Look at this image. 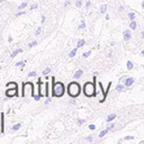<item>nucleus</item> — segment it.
<instances>
[{
  "instance_id": "obj_51",
  "label": "nucleus",
  "mask_w": 144,
  "mask_h": 144,
  "mask_svg": "<svg viewBox=\"0 0 144 144\" xmlns=\"http://www.w3.org/2000/svg\"><path fill=\"white\" fill-rule=\"evenodd\" d=\"M0 135H1V133H0Z\"/></svg>"
},
{
  "instance_id": "obj_35",
  "label": "nucleus",
  "mask_w": 144,
  "mask_h": 144,
  "mask_svg": "<svg viewBox=\"0 0 144 144\" xmlns=\"http://www.w3.org/2000/svg\"><path fill=\"white\" fill-rule=\"evenodd\" d=\"M114 124H109V125H108L107 126V128H106V129H107V131H108V132H109V131H111V129H113V128H114Z\"/></svg>"
},
{
  "instance_id": "obj_45",
  "label": "nucleus",
  "mask_w": 144,
  "mask_h": 144,
  "mask_svg": "<svg viewBox=\"0 0 144 144\" xmlns=\"http://www.w3.org/2000/svg\"><path fill=\"white\" fill-rule=\"evenodd\" d=\"M105 19H106V20H108V19H109V16H108V15H106V17H105Z\"/></svg>"
},
{
  "instance_id": "obj_16",
  "label": "nucleus",
  "mask_w": 144,
  "mask_h": 144,
  "mask_svg": "<svg viewBox=\"0 0 144 144\" xmlns=\"http://www.w3.org/2000/svg\"><path fill=\"white\" fill-rule=\"evenodd\" d=\"M116 117H117V116H116V114H110V115H108V117H107V119H106V121H107V123H110L111 121H114Z\"/></svg>"
},
{
  "instance_id": "obj_39",
  "label": "nucleus",
  "mask_w": 144,
  "mask_h": 144,
  "mask_svg": "<svg viewBox=\"0 0 144 144\" xmlns=\"http://www.w3.org/2000/svg\"><path fill=\"white\" fill-rule=\"evenodd\" d=\"M78 125H82L83 123H85V119H78Z\"/></svg>"
},
{
  "instance_id": "obj_4",
  "label": "nucleus",
  "mask_w": 144,
  "mask_h": 144,
  "mask_svg": "<svg viewBox=\"0 0 144 144\" xmlns=\"http://www.w3.org/2000/svg\"><path fill=\"white\" fill-rule=\"evenodd\" d=\"M67 90H68L69 96H70L71 98H75V97H78L80 95V92H81V87H80V85H79L77 81H72L69 83Z\"/></svg>"
},
{
  "instance_id": "obj_11",
  "label": "nucleus",
  "mask_w": 144,
  "mask_h": 144,
  "mask_svg": "<svg viewBox=\"0 0 144 144\" xmlns=\"http://www.w3.org/2000/svg\"><path fill=\"white\" fill-rule=\"evenodd\" d=\"M123 35H124V41H129V40H131V37H132L131 32H129L128 29H126L125 32L123 33Z\"/></svg>"
},
{
  "instance_id": "obj_43",
  "label": "nucleus",
  "mask_w": 144,
  "mask_h": 144,
  "mask_svg": "<svg viewBox=\"0 0 144 144\" xmlns=\"http://www.w3.org/2000/svg\"><path fill=\"white\" fill-rule=\"evenodd\" d=\"M45 23V16H42V24Z\"/></svg>"
},
{
  "instance_id": "obj_19",
  "label": "nucleus",
  "mask_w": 144,
  "mask_h": 144,
  "mask_svg": "<svg viewBox=\"0 0 144 144\" xmlns=\"http://www.w3.org/2000/svg\"><path fill=\"white\" fill-rule=\"evenodd\" d=\"M126 65H127V70H132L133 69V67H134V64H133V62L132 61H127V63H126Z\"/></svg>"
},
{
  "instance_id": "obj_27",
  "label": "nucleus",
  "mask_w": 144,
  "mask_h": 144,
  "mask_svg": "<svg viewBox=\"0 0 144 144\" xmlns=\"http://www.w3.org/2000/svg\"><path fill=\"white\" fill-rule=\"evenodd\" d=\"M124 87H125L124 85H117V87H116V90H117V91H123Z\"/></svg>"
},
{
  "instance_id": "obj_3",
  "label": "nucleus",
  "mask_w": 144,
  "mask_h": 144,
  "mask_svg": "<svg viewBox=\"0 0 144 144\" xmlns=\"http://www.w3.org/2000/svg\"><path fill=\"white\" fill-rule=\"evenodd\" d=\"M96 83H97V78L93 77V82H86L83 85V93L87 97H95L97 95L96 92Z\"/></svg>"
},
{
  "instance_id": "obj_41",
  "label": "nucleus",
  "mask_w": 144,
  "mask_h": 144,
  "mask_svg": "<svg viewBox=\"0 0 144 144\" xmlns=\"http://www.w3.org/2000/svg\"><path fill=\"white\" fill-rule=\"evenodd\" d=\"M87 141H90V142H92V140H93V137L92 136H88L87 138H86Z\"/></svg>"
},
{
  "instance_id": "obj_24",
  "label": "nucleus",
  "mask_w": 144,
  "mask_h": 144,
  "mask_svg": "<svg viewBox=\"0 0 144 144\" xmlns=\"http://www.w3.org/2000/svg\"><path fill=\"white\" fill-rule=\"evenodd\" d=\"M79 28L80 29H83V28H86V22L82 19L81 22H80V25H79Z\"/></svg>"
},
{
  "instance_id": "obj_25",
  "label": "nucleus",
  "mask_w": 144,
  "mask_h": 144,
  "mask_svg": "<svg viewBox=\"0 0 144 144\" xmlns=\"http://www.w3.org/2000/svg\"><path fill=\"white\" fill-rule=\"evenodd\" d=\"M36 45H37V42L36 41L30 42L29 44H28V48H32V47H34V46H36Z\"/></svg>"
},
{
  "instance_id": "obj_36",
  "label": "nucleus",
  "mask_w": 144,
  "mask_h": 144,
  "mask_svg": "<svg viewBox=\"0 0 144 144\" xmlns=\"http://www.w3.org/2000/svg\"><path fill=\"white\" fill-rule=\"evenodd\" d=\"M124 141H129V140H134V136H125L123 138Z\"/></svg>"
},
{
  "instance_id": "obj_12",
  "label": "nucleus",
  "mask_w": 144,
  "mask_h": 144,
  "mask_svg": "<svg viewBox=\"0 0 144 144\" xmlns=\"http://www.w3.org/2000/svg\"><path fill=\"white\" fill-rule=\"evenodd\" d=\"M6 87H7V88H18V83H17V82H14V81L7 82V83H6Z\"/></svg>"
},
{
  "instance_id": "obj_5",
  "label": "nucleus",
  "mask_w": 144,
  "mask_h": 144,
  "mask_svg": "<svg viewBox=\"0 0 144 144\" xmlns=\"http://www.w3.org/2000/svg\"><path fill=\"white\" fill-rule=\"evenodd\" d=\"M7 98H12V97H18V88H7L6 92H5Z\"/></svg>"
},
{
  "instance_id": "obj_23",
  "label": "nucleus",
  "mask_w": 144,
  "mask_h": 144,
  "mask_svg": "<svg viewBox=\"0 0 144 144\" xmlns=\"http://www.w3.org/2000/svg\"><path fill=\"white\" fill-rule=\"evenodd\" d=\"M107 133H108V131H107V129H105V131H103V132H100L98 136H99V138H103V137L105 136V135H106Z\"/></svg>"
},
{
  "instance_id": "obj_38",
  "label": "nucleus",
  "mask_w": 144,
  "mask_h": 144,
  "mask_svg": "<svg viewBox=\"0 0 144 144\" xmlns=\"http://www.w3.org/2000/svg\"><path fill=\"white\" fill-rule=\"evenodd\" d=\"M89 129H91V131H95V129H96V125H93V124H90V125H89Z\"/></svg>"
},
{
  "instance_id": "obj_6",
  "label": "nucleus",
  "mask_w": 144,
  "mask_h": 144,
  "mask_svg": "<svg viewBox=\"0 0 144 144\" xmlns=\"http://www.w3.org/2000/svg\"><path fill=\"white\" fill-rule=\"evenodd\" d=\"M37 86H38V95L41 97H45V95H46V87H45V83L42 82L41 79H38Z\"/></svg>"
},
{
  "instance_id": "obj_30",
  "label": "nucleus",
  "mask_w": 144,
  "mask_h": 144,
  "mask_svg": "<svg viewBox=\"0 0 144 144\" xmlns=\"http://www.w3.org/2000/svg\"><path fill=\"white\" fill-rule=\"evenodd\" d=\"M90 54H91V51H87V52H85V53L82 54V56L86 59V58H89V56H90Z\"/></svg>"
},
{
  "instance_id": "obj_48",
  "label": "nucleus",
  "mask_w": 144,
  "mask_h": 144,
  "mask_svg": "<svg viewBox=\"0 0 144 144\" xmlns=\"http://www.w3.org/2000/svg\"><path fill=\"white\" fill-rule=\"evenodd\" d=\"M142 8H143V9H144V1H143V2H142Z\"/></svg>"
},
{
  "instance_id": "obj_1",
  "label": "nucleus",
  "mask_w": 144,
  "mask_h": 144,
  "mask_svg": "<svg viewBox=\"0 0 144 144\" xmlns=\"http://www.w3.org/2000/svg\"><path fill=\"white\" fill-rule=\"evenodd\" d=\"M52 97L61 98L65 93V86L63 82L55 81V77H52Z\"/></svg>"
},
{
  "instance_id": "obj_28",
  "label": "nucleus",
  "mask_w": 144,
  "mask_h": 144,
  "mask_svg": "<svg viewBox=\"0 0 144 144\" xmlns=\"http://www.w3.org/2000/svg\"><path fill=\"white\" fill-rule=\"evenodd\" d=\"M81 6H82V0H77V1H75V7L80 8Z\"/></svg>"
},
{
  "instance_id": "obj_22",
  "label": "nucleus",
  "mask_w": 144,
  "mask_h": 144,
  "mask_svg": "<svg viewBox=\"0 0 144 144\" xmlns=\"http://www.w3.org/2000/svg\"><path fill=\"white\" fill-rule=\"evenodd\" d=\"M27 7V1H24L20 6H18V10H22V9H25Z\"/></svg>"
},
{
  "instance_id": "obj_26",
  "label": "nucleus",
  "mask_w": 144,
  "mask_h": 144,
  "mask_svg": "<svg viewBox=\"0 0 144 144\" xmlns=\"http://www.w3.org/2000/svg\"><path fill=\"white\" fill-rule=\"evenodd\" d=\"M50 72H51V68H46V69L43 70V74H44V75H47Z\"/></svg>"
},
{
  "instance_id": "obj_47",
  "label": "nucleus",
  "mask_w": 144,
  "mask_h": 144,
  "mask_svg": "<svg viewBox=\"0 0 144 144\" xmlns=\"http://www.w3.org/2000/svg\"><path fill=\"white\" fill-rule=\"evenodd\" d=\"M6 0H0V4H2V2H5Z\"/></svg>"
},
{
  "instance_id": "obj_21",
  "label": "nucleus",
  "mask_w": 144,
  "mask_h": 144,
  "mask_svg": "<svg viewBox=\"0 0 144 144\" xmlns=\"http://www.w3.org/2000/svg\"><path fill=\"white\" fill-rule=\"evenodd\" d=\"M25 63H26V61H18V62L16 63L15 65H16V67H17V68H18V67H22V68H24V67H25Z\"/></svg>"
},
{
  "instance_id": "obj_32",
  "label": "nucleus",
  "mask_w": 144,
  "mask_h": 144,
  "mask_svg": "<svg viewBox=\"0 0 144 144\" xmlns=\"http://www.w3.org/2000/svg\"><path fill=\"white\" fill-rule=\"evenodd\" d=\"M110 86H111V82H109V83H108V87H107V89L105 90V95H106V97H107L108 92H109V89H110Z\"/></svg>"
},
{
  "instance_id": "obj_2",
  "label": "nucleus",
  "mask_w": 144,
  "mask_h": 144,
  "mask_svg": "<svg viewBox=\"0 0 144 144\" xmlns=\"http://www.w3.org/2000/svg\"><path fill=\"white\" fill-rule=\"evenodd\" d=\"M28 91L30 96L33 97L35 100H40L42 98L40 95H35V91H34V83L30 81H27V82H24L23 83V88H22V97L25 98L26 97V92Z\"/></svg>"
},
{
  "instance_id": "obj_8",
  "label": "nucleus",
  "mask_w": 144,
  "mask_h": 144,
  "mask_svg": "<svg viewBox=\"0 0 144 144\" xmlns=\"http://www.w3.org/2000/svg\"><path fill=\"white\" fill-rule=\"evenodd\" d=\"M99 95H100V103H104L105 99H106V95H105V91L103 90V85L101 82H99Z\"/></svg>"
},
{
  "instance_id": "obj_44",
  "label": "nucleus",
  "mask_w": 144,
  "mask_h": 144,
  "mask_svg": "<svg viewBox=\"0 0 144 144\" xmlns=\"http://www.w3.org/2000/svg\"><path fill=\"white\" fill-rule=\"evenodd\" d=\"M50 101H51V99H50V98H47V99L45 100V104H50Z\"/></svg>"
},
{
  "instance_id": "obj_18",
  "label": "nucleus",
  "mask_w": 144,
  "mask_h": 144,
  "mask_svg": "<svg viewBox=\"0 0 144 144\" xmlns=\"http://www.w3.org/2000/svg\"><path fill=\"white\" fill-rule=\"evenodd\" d=\"M99 9H100V12H101V14H105V12L107 11V5H101Z\"/></svg>"
},
{
  "instance_id": "obj_9",
  "label": "nucleus",
  "mask_w": 144,
  "mask_h": 144,
  "mask_svg": "<svg viewBox=\"0 0 144 144\" xmlns=\"http://www.w3.org/2000/svg\"><path fill=\"white\" fill-rule=\"evenodd\" d=\"M134 81H135V80H134V78L129 77V78H127V79H126L125 81H124V86H125L126 88H127V87H131V86L134 83Z\"/></svg>"
},
{
  "instance_id": "obj_46",
  "label": "nucleus",
  "mask_w": 144,
  "mask_h": 144,
  "mask_svg": "<svg viewBox=\"0 0 144 144\" xmlns=\"http://www.w3.org/2000/svg\"><path fill=\"white\" fill-rule=\"evenodd\" d=\"M141 35H142V38H144V30L142 32V34H141Z\"/></svg>"
},
{
  "instance_id": "obj_29",
  "label": "nucleus",
  "mask_w": 144,
  "mask_h": 144,
  "mask_svg": "<svg viewBox=\"0 0 144 144\" xmlns=\"http://www.w3.org/2000/svg\"><path fill=\"white\" fill-rule=\"evenodd\" d=\"M128 18L131 19V20H135V14H134V12H129V14H128Z\"/></svg>"
},
{
  "instance_id": "obj_10",
  "label": "nucleus",
  "mask_w": 144,
  "mask_h": 144,
  "mask_svg": "<svg viewBox=\"0 0 144 144\" xmlns=\"http://www.w3.org/2000/svg\"><path fill=\"white\" fill-rule=\"evenodd\" d=\"M82 75H83V71H82L81 69H79V70L75 71V73H74L73 78L75 79V80H78V79H80V78H81Z\"/></svg>"
},
{
  "instance_id": "obj_50",
  "label": "nucleus",
  "mask_w": 144,
  "mask_h": 144,
  "mask_svg": "<svg viewBox=\"0 0 144 144\" xmlns=\"http://www.w3.org/2000/svg\"><path fill=\"white\" fill-rule=\"evenodd\" d=\"M141 144H144V141H141Z\"/></svg>"
},
{
  "instance_id": "obj_7",
  "label": "nucleus",
  "mask_w": 144,
  "mask_h": 144,
  "mask_svg": "<svg viewBox=\"0 0 144 144\" xmlns=\"http://www.w3.org/2000/svg\"><path fill=\"white\" fill-rule=\"evenodd\" d=\"M0 133H5V114L0 113Z\"/></svg>"
},
{
  "instance_id": "obj_31",
  "label": "nucleus",
  "mask_w": 144,
  "mask_h": 144,
  "mask_svg": "<svg viewBox=\"0 0 144 144\" xmlns=\"http://www.w3.org/2000/svg\"><path fill=\"white\" fill-rule=\"evenodd\" d=\"M41 32H42V27H37L36 32H35V36H38L41 34Z\"/></svg>"
},
{
  "instance_id": "obj_40",
  "label": "nucleus",
  "mask_w": 144,
  "mask_h": 144,
  "mask_svg": "<svg viewBox=\"0 0 144 144\" xmlns=\"http://www.w3.org/2000/svg\"><path fill=\"white\" fill-rule=\"evenodd\" d=\"M90 6H91V2H90V1H87V4H86V8H89Z\"/></svg>"
},
{
  "instance_id": "obj_33",
  "label": "nucleus",
  "mask_w": 144,
  "mask_h": 144,
  "mask_svg": "<svg viewBox=\"0 0 144 144\" xmlns=\"http://www.w3.org/2000/svg\"><path fill=\"white\" fill-rule=\"evenodd\" d=\"M36 75H37V73L35 72V71H32V72H29V73H28V77H29V78L36 77Z\"/></svg>"
},
{
  "instance_id": "obj_17",
  "label": "nucleus",
  "mask_w": 144,
  "mask_h": 144,
  "mask_svg": "<svg viewBox=\"0 0 144 144\" xmlns=\"http://www.w3.org/2000/svg\"><path fill=\"white\" fill-rule=\"evenodd\" d=\"M85 44H86V41H85V40H79V41H78V43H77V47L80 48V47H82V46H83Z\"/></svg>"
},
{
  "instance_id": "obj_34",
  "label": "nucleus",
  "mask_w": 144,
  "mask_h": 144,
  "mask_svg": "<svg viewBox=\"0 0 144 144\" xmlns=\"http://www.w3.org/2000/svg\"><path fill=\"white\" fill-rule=\"evenodd\" d=\"M37 7H38V5H37V4H33L32 6H30L29 10H34V9H37Z\"/></svg>"
},
{
  "instance_id": "obj_14",
  "label": "nucleus",
  "mask_w": 144,
  "mask_h": 144,
  "mask_svg": "<svg viewBox=\"0 0 144 144\" xmlns=\"http://www.w3.org/2000/svg\"><path fill=\"white\" fill-rule=\"evenodd\" d=\"M20 127H22V124H20V123H17V124H15V125L11 127V131H12V132H16V131L20 129Z\"/></svg>"
},
{
  "instance_id": "obj_37",
  "label": "nucleus",
  "mask_w": 144,
  "mask_h": 144,
  "mask_svg": "<svg viewBox=\"0 0 144 144\" xmlns=\"http://www.w3.org/2000/svg\"><path fill=\"white\" fill-rule=\"evenodd\" d=\"M26 12L25 11H19V12H17L16 14V17H19V16H23V15H25Z\"/></svg>"
},
{
  "instance_id": "obj_15",
  "label": "nucleus",
  "mask_w": 144,
  "mask_h": 144,
  "mask_svg": "<svg viewBox=\"0 0 144 144\" xmlns=\"http://www.w3.org/2000/svg\"><path fill=\"white\" fill-rule=\"evenodd\" d=\"M136 27H137L136 22H135V20H131V24H129V28H131V29H133V30H135V29H136Z\"/></svg>"
},
{
  "instance_id": "obj_49",
  "label": "nucleus",
  "mask_w": 144,
  "mask_h": 144,
  "mask_svg": "<svg viewBox=\"0 0 144 144\" xmlns=\"http://www.w3.org/2000/svg\"><path fill=\"white\" fill-rule=\"evenodd\" d=\"M141 54H142V55L144 56V50H143V51H142V53H141Z\"/></svg>"
},
{
  "instance_id": "obj_13",
  "label": "nucleus",
  "mask_w": 144,
  "mask_h": 144,
  "mask_svg": "<svg viewBox=\"0 0 144 144\" xmlns=\"http://www.w3.org/2000/svg\"><path fill=\"white\" fill-rule=\"evenodd\" d=\"M19 53H23V50H22V48H17V50H15V51H14V52H12V53L10 54V58H11V59H14L16 55H18Z\"/></svg>"
},
{
  "instance_id": "obj_20",
  "label": "nucleus",
  "mask_w": 144,
  "mask_h": 144,
  "mask_svg": "<svg viewBox=\"0 0 144 144\" xmlns=\"http://www.w3.org/2000/svg\"><path fill=\"white\" fill-rule=\"evenodd\" d=\"M77 51H78V47L73 48V50H72V51L70 52V54H69V56H70V58H74V56H75V54H77Z\"/></svg>"
},
{
  "instance_id": "obj_42",
  "label": "nucleus",
  "mask_w": 144,
  "mask_h": 144,
  "mask_svg": "<svg viewBox=\"0 0 144 144\" xmlns=\"http://www.w3.org/2000/svg\"><path fill=\"white\" fill-rule=\"evenodd\" d=\"M69 5H70V1H69V0H68V1H65V4H64V7L67 8L68 6H69Z\"/></svg>"
}]
</instances>
